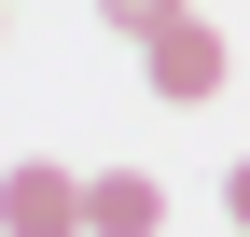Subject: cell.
Returning <instances> with one entry per match:
<instances>
[{
	"mask_svg": "<svg viewBox=\"0 0 250 237\" xmlns=\"http://www.w3.org/2000/svg\"><path fill=\"white\" fill-rule=\"evenodd\" d=\"M0 223H14V237H98V223H83V182H70V167H42V154H14Z\"/></svg>",
	"mask_w": 250,
	"mask_h": 237,
	"instance_id": "obj_2",
	"label": "cell"
},
{
	"mask_svg": "<svg viewBox=\"0 0 250 237\" xmlns=\"http://www.w3.org/2000/svg\"><path fill=\"white\" fill-rule=\"evenodd\" d=\"M98 14L125 28V42H153V28H181V0H98Z\"/></svg>",
	"mask_w": 250,
	"mask_h": 237,
	"instance_id": "obj_4",
	"label": "cell"
},
{
	"mask_svg": "<svg viewBox=\"0 0 250 237\" xmlns=\"http://www.w3.org/2000/svg\"><path fill=\"white\" fill-rule=\"evenodd\" d=\"M223 210H236V237H250V167H223Z\"/></svg>",
	"mask_w": 250,
	"mask_h": 237,
	"instance_id": "obj_5",
	"label": "cell"
},
{
	"mask_svg": "<svg viewBox=\"0 0 250 237\" xmlns=\"http://www.w3.org/2000/svg\"><path fill=\"white\" fill-rule=\"evenodd\" d=\"M139 70H153V98H181V112H195V98H223V70H236V56H223V28H208V14H181V28H153V42H139Z\"/></svg>",
	"mask_w": 250,
	"mask_h": 237,
	"instance_id": "obj_1",
	"label": "cell"
},
{
	"mask_svg": "<svg viewBox=\"0 0 250 237\" xmlns=\"http://www.w3.org/2000/svg\"><path fill=\"white\" fill-rule=\"evenodd\" d=\"M83 223H98V237H153V223H167V182H139V167H98V182H83Z\"/></svg>",
	"mask_w": 250,
	"mask_h": 237,
	"instance_id": "obj_3",
	"label": "cell"
}]
</instances>
